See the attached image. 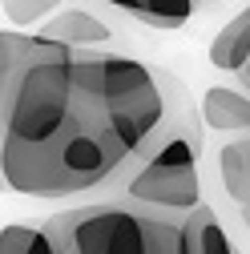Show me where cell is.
<instances>
[{"instance_id": "obj_3", "label": "cell", "mask_w": 250, "mask_h": 254, "mask_svg": "<svg viewBox=\"0 0 250 254\" xmlns=\"http://www.w3.org/2000/svg\"><path fill=\"white\" fill-rule=\"evenodd\" d=\"M61 254H194L182 214L133 198H105L45 222Z\"/></svg>"}, {"instance_id": "obj_9", "label": "cell", "mask_w": 250, "mask_h": 254, "mask_svg": "<svg viewBox=\"0 0 250 254\" xmlns=\"http://www.w3.org/2000/svg\"><path fill=\"white\" fill-rule=\"evenodd\" d=\"M105 4L137 16V20L149 24V28H182L186 20L194 16L198 0H105Z\"/></svg>"}, {"instance_id": "obj_15", "label": "cell", "mask_w": 250, "mask_h": 254, "mask_svg": "<svg viewBox=\"0 0 250 254\" xmlns=\"http://www.w3.org/2000/svg\"><path fill=\"white\" fill-rule=\"evenodd\" d=\"M238 77H242V81H246V85H250V61H246V69H242V73H238Z\"/></svg>"}, {"instance_id": "obj_2", "label": "cell", "mask_w": 250, "mask_h": 254, "mask_svg": "<svg viewBox=\"0 0 250 254\" xmlns=\"http://www.w3.org/2000/svg\"><path fill=\"white\" fill-rule=\"evenodd\" d=\"M97 89L105 117L121 145L129 149L133 166L174 133L202 137V113H194L182 85L166 73H153L137 57L97 53Z\"/></svg>"}, {"instance_id": "obj_8", "label": "cell", "mask_w": 250, "mask_h": 254, "mask_svg": "<svg viewBox=\"0 0 250 254\" xmlns=\"http://www.w3.org/2000/svg\"><path fill=\"white\" fill-rule=\"evenodd\" d=\"M182 226H186V238H190V250L194 254H242L234 246V238L222 230V222H218V214L198 202L194 210L182 214Z\"/></svg>"}, {"instance_id": "obj_4", "label": "cell", "mask_w": 250, "mask_h": 254, "mask_svg": "<svg viewBox=\"0 0 250 254\" xmlns=\"http://www.w3.org/2000/svg\"><path fill=\"white\" fill-rule=\"evenodd\" d=\"M202 137L190 133H174L166 137L158 149H149L141 162L133 166V174L121 182L117 194L133 198L158 210H174L186 214L202 202V182H198V157H202Z\"/></svg>"}, {"instance_id": "obj_13", "label": "cell", "mask_w": 250, "mask_h": 254, "mask_svg": "<svg viewBox=\"0 0 250 254\" xmlns=\"http://www.w3.org/2000/svg\"><path fill=\"white\" fill-rule=\"evenodd\" d=\"M37 226H28V222H12V226L0 230V254H24L28 242H33Z\"/></svg>"}, {"instance_id": "obj_5", "label": "cell", "mask_w": 250, "mask_h": 254, "mask_svg": "<svg viewBox=\"0 0 250 254\" xmlns=\"http://www.w3.org/2000/svg\"><path fill=\"white\" fill-rule=\"evenodd\" d=\"M37 33L49 41H61V45H73V49H93V45L113 41V28L85 8H57L53 16L41 20Z\"/></svg>"}, {"instance_id": "obj_16", "label": "cell", "mask_w": 250, "mask_h": 254, "mask_svg": "<svg viewBox=\"0 0 250 254\" xmlns=\"http://www.w3.org/2000/svg\"><path fill=\"white\" fill-rule=\"evenodd\" d=\"M242 218H246V226H250V202H246V206H242Z\"/></svg>"}, {"instance_id": "obj_6", "label": "cell", "mask_w": 250, "mask_h": 254, "mask_svg": "<svg viewBox=\"0 0 250 254\" xmlns=\"http://www.w3.org/2000/svg\"><path fill=\"white\" fill-rule=\"evenodd\" d=\"M202 125L214 133H250V97L226 85L202 93Z\"/></svg>"}, {"instance_id": "obj_7", "label": "cell", "mask_w": 250, "mask_h": 254, "mask_svg": "<svg viewBox=\"0 0 250 254\" xmlns=\"http://www.w3.org/2000/svg\"><path fill=\"white\" fill-rule=\"evenodd\" d=\"M250 61V4L230 16L222 28H218V37L210 41V65L222 69V73H242Z\"/></svg>"}, {"instance_id": "obj_10", "label": "cell", "mask_w": 250, "mask_h": 254, "mask_svg": "<svg viewBox=\"0 0 250 254\" xmlns=\"http://www.w3.org/2000/svg\"><path fill=\"white\" fill-rule=\"evenodd\" d=\"M218 178H222L226 194L238 206L250 202V137H238V141L222 145V153H218Z\"/></svg>"}, {"instance_id": "obj_11", "label": "cell", "mask_w": 250, "mask_h": 254, "mask_svg": "<svg viewBox=\"0 0 250 254\" xmlns=\"http://www.w3.org/2000/svg\"><path fill=\"white\" fill-rule=\"evenodd\" d=\"M28 45V33H0V125H4V109H8V85H12V73H16V61ZM0 190H4V178H0Z\"/></svg>"}, {"instance_id": "obj_12", "label": "cell", "mask_w": 250, "mask_h": 254, "mask_svg": "<svg viewBox=\"0 0 250 254\" xmlns=\"http://www.w3.org/2000/svg\"><path fill=\"white\" fill-rule=\"evenodd\" d=\"M65 0H0V8H4V16L16 24V28H33L41 24L45 16H53Z\"/></svg>"}, {"instance_id": "obj_1", "label": "cell", "mask_w": 250, "mask_h": 254, "mask_svg": "<svg viewBox=\"0 0 250 254\" xmlns=\"http://www.w3.org/2000/svg\"><path fill=\"white\" fill-rule=\"evenodd\" d=\"M81 49L49 37H28L8 85V109L0 125V178L20 194L41 157L69 133L81 109Z\"/></svg>"}, {"instance_id": "obj_14", "label": "cell", "mask_w": 250, "mask_h": 254, "mask_svg": "<svg viewBox=\"0 0 250 254\" xmlns=\"http://www.w3.org/2000/svg\"><path fill=\"white\" fill-rule=\"evenodd\" d=\"M24 254H61V250L53 246L49 230H45V226H37V234H33V242H28V250H24Z\"/></svg>"}]
</instances>
